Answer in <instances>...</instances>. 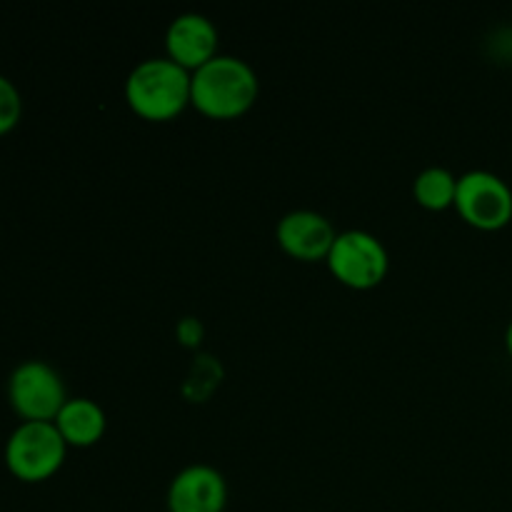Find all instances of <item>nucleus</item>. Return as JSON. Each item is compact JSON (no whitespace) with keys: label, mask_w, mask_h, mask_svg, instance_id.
Listing matches in <instances>:
<instances>
[{"label":"nucleus","mask_w":512,"mask_h":512,"mask_svg":"<svg viewBox=\"0 0 512 512\" xmlns=\"http://www.w3.org/2000/svg\"><path fill=\"white\" fill-rule=\"evenodd\" d=\"M505 348H508V353L512 358V320L508 323V330H505Z\"/></svg>","instance_id":"obj_14"},{"label":"nucleus","mask_w":512,"mask_h":512,"mask_svg":"<svg viewBox=\"0 0 512 512\" xmlns=\"http://www.w3.org/2000/svg\"><path fill=\"white\" fill-rule=\"evenodd\" d=\"M68 443L55 423L25 420L5 443V465L10 475L23 483H43L53 478L65 463Z\"/></svg>","instance_id":"obj_3"},{"label":"nucleus","mask_w":512,"mask_h":512,"mask_svg":"<svg viewBox=\"0 0 512 512\" xmlns=\"http://www.w3.org/2000/svg\"><path fill=\"white\" fill-rule=\"evenodd\" d=\"M455 193H458V178L443 165H428L413 180L415 200L428 210H445L455 205Z\"/></svg>","instance_id":"obj_11"},{"label":"nucleus","mask_w":512,"mask_h":512,"mask_svg":"<svg viewBox=\"0 0 512 512\" xmlns=\"http://www.w3.org/2000/svg\"><path fill=\"white\" fill-rule=\"evenodd\" d=\"M335 235L338 233H335L333 223L323 213L310 208L290 210L278 220V228H275L280 248L305 263L328 258Z\"/></svg>","instance_id":"obj_8"},{"label":"nucleus","mask_w":512,"mask_h":512,"mask_svg":"<svg viewBox=\"0 0 512 512\" xmlns=\"http://www.w3.org/2000/svg\"><path fill=\"white\" fill-rule=\"evenodd\" d=\"M330 273L335 280L355 290H370L383 283L390 268V255L383 240L368 230L350 228L335 235L328 258Z\"/></svg>","instance_id":"obj_4"},{"label":"nucleus","mask_w":512,"mask_h":512,"mask_svg":"<svg viewBox=\"0 0 512 512\" xmlns=\"http://www.w3.org/2000/svg\"><path fill=\"white\" fill-rule=\"evenodd\" d=\"M55 428L65 438L68 448H90L103 438L105 428H108V418L105 410L100 408L95 400L90 398H68L60 408L58 418L53 420Z\"/></svg>","instance_id":"obj_10"},{"label":"nucleus","mask_w":512,"mask_h":512,"mask_svg":"<svg viewBox=\"0 0 512 512\" xmlns=\"http://www.w3.org/2000/svg\"><path fill=\"white\" fill-rule=\"evenodd\" d=\"M260 93L253 65L238 55L218 53L193 73L190 105L215 120H233L248 113Z\"/></svg>","instance_id":"obj_1"},{"label":"nucleus","mask_w":512,"mask_h":512,"mask_svg":"<svg viewBox=\"0 0 512 512\" xmlns=\"http://www.w3.org/2000/svg\"><path fill=\"white\" fill-rule=\"evenodd\" d=\"M10 408L25 420L53 423L68 400L63 378L45 360H25L10 373L8 380Z\"/></svg>","instance_id":"obj_5"},{"label":"nucleus","mask_w":512,"mask_h":512,"mask_svg":"<svg viewBox=\"0 0 512 512\" xmlns=\"http://www.w3.org/2000/svg\"><path fill=\"white\" fill-rule=\"evenodd\" d=\"M168 58L195 73L200 65L218 55V28L203 13H180L165 30Z\"/></svg>","instance_id":"obj_9"},{"label":"nucleus","mask_w":512,"mask_h":512,"mask_svg":"<svg viewBox=\"0 0 512 512\" xmlns=\"http://www.w3.org/2000/svg\"><path fill=\"white\" fill-rule=\"evenodd\" d=\"M455 208L473 228L500 230L512 220V188L493 170H468L458 175Z\"/></svg>","instance_id":"obj_6"},{"label":"nucleus","mask_w":512,"mask_h":512,"mask_svg":"<svg viewBox=\"0 0 512 512\" xmlns=\"http://www.w3.org/2000/svg\"><path fill=\"white\" fill-rule=\"evenodd\" d=\"M228 505V483L208 463L185 465L168 485L170 512H223Z\"/></svg>","instance_id":"obj_7"},{"label":"nucleus","mask_w":512,"mask_h":512,"mask_svg":"<svg viewBox=\"0 0 512 512\" xmlns=\"http://www.w3.org/2000/svg\"><path fill=\"white\" fill-rule=\"evenodd\" d=\"M193 73L168 55L145 58L125 78V100L140 118L173 120L190 105Z\"/></svg>","instance_id":"obj_2"},{"label":"nucleus","mask_w":512,"mask_h":512,"mask_svg":"<svg viewBox=\"0 0 512 512\" xmlns=\"http://www.w3.org/2000/svg\"><path fill=\"white\" fill-rule=\"evenodd\" d=\"M23 115V100L13 80L0 75V135L10 133Z\"/></svg>","instance_id":"obj_12"},{"label":"nucleus","mask_w":512,"mask_h":512,"mask_svg":"<svg viewBox=\"0 0 512 512\" xmlns=\"http://www.w3.org/2000/svg\"><path fill=\"white\" fill-rule=\"evenodd\" d=\"M178 338L183 345H198L203 338V325L195 318H183L178 323Z\"/></svg>","instance_id":"obj_13"}]
</instances>
